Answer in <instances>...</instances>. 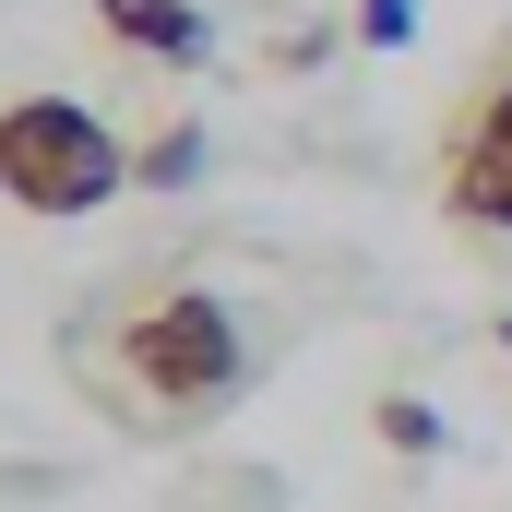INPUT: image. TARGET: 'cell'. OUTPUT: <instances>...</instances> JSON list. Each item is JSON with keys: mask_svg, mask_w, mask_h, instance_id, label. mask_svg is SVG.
<instances>
[{"mask_svg": "<svg viewBox=\"0 0 512 512\" xmlns=\"http://www.w3.org/2000/svg\"><path fill=\"white\" fill-rule=\"evenodd\" d=\"M60 358L96 393V417H120L143 441H179V429H215L262 382V322L227 286H203L191 262H143V274L96 286L72 310Z\"/></svg>", "mask_w": 512, "mask_h": 512, "instance_id": "1", "label": "cell"}, {"mask_svg": "<svg viewBox=\"0 0 512 512\" xmlns=\"http://www.w3.org/2000/svg\"><path fill=\"white\" fill-rule=\"evenodd\" d=\"M131 191V143L84 96H0V203L36 227H72Z\"/></svg>", "mask_w": 512, "mask_h": 512, "instance_id": "2", "label": "cell"}, {"mask_svg": "<svg viewBox=\"0 0 512 512\" xmlns=\"http://www.w3.org/2000/svg\"><path fill=\"white\" fill-rule=\"evenodd\" d=\"M441 227H465V239H512V24L489 36V60H477V84L441 108Z\"/></svg>", "mask_w": 512, "mask_h": 512, "instance_id": "3", "label": "cell"}, {"mask_svg": "<svg viewBox=\"0 0 512 512\" xmlns=\"http://www.w3.org/2000/svg\"><path fill=\"white\" fill-rule=\"evenodd\" d=\"M96 24L120 36L131 60H203V12L191 0H96Z\"/></svg>", "mask_w": 512, "mask_h": 512, "instance_id": "4", "label": "cell"}, {"mask_svg": "<svg viewBox=\"0 0 512 512\" xmlns=\"http://www.w3.org/2000/svg\"><path fill=\"white\" fill-rule=\"evenodd\" d=\"M179 179H203V131L167 120L155 143H131V191H179Z\"/></svg>", "mask_w": 512, "mask_h": 512, "instance_id": "5", "label": "cell"}, {"mask_svg": "<svg viewBox=\"0 0 512 512\" xmlns=\"http://www.w3.org/2000/svg\"><path fill=\"white\" fill-rule=\"evenodd\" d=\"M382 441L405 453V465H417V453H441V405H429V393H382Z\"/></svg>", "mask_w": 512, "mask_h": 512, "instance_id": "6", "label": "cell"}, {"mask_svg": "<svg viewBox=\"0 0 512 512\" xmlns=\"http://www.w3.org/2000/svg\"><path fill=\"white\" fill-rule=\"evenodd\" d=\"M405 24H417V0H358V36L370 48H405Z\"/></svg>", "mask_w": 512, "mask_h": 512, "instance_id": "7", "label": "cell"}]
</instances>
